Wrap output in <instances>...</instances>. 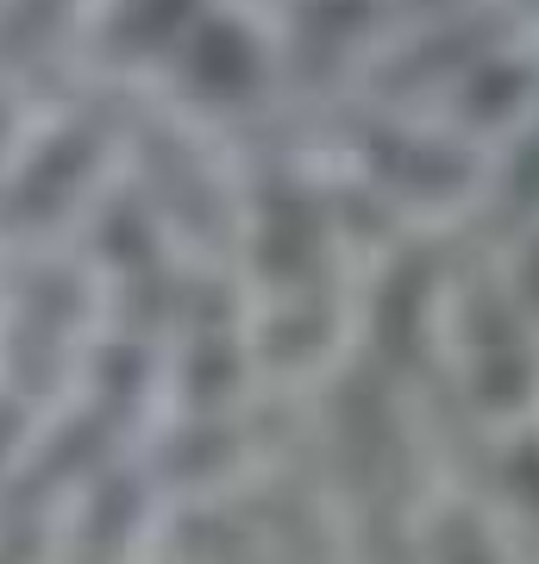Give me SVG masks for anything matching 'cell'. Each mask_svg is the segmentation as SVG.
<instances>
[{
  "label": "cell",
  "mask_w": 539,
  "mask_h": 564,
  "mask_svg": "<svg viewBox=\"0 0 539 564\" xmlns=\"http://www.w3.org/2000/svg\"><path fill=\"white\" fill-rule=\"evenodd\" d=\"M139 88L76 76L32 107L13 158L0 170V251H51L76 232L95 195L120 176V139Z\"/></svg>",
  "instance_id": "cell-1"
},
{
  "label": "cell",
  "mask_w": 539,
  "mask_h": 564,
  "mask_svg": "<svg viewBox=\"0 0 539 564\" xmlns=\"http://www.w3.org/2000/svg\"><path fill=\"white\" fill-rule=\"evenodd\" d=\"M120 176L144 195V207L163 220V232L201 263H226L233 207H239V170L214 132L182 120L158 95H139L126 113Z\"/></svg>",
  "instance_id": "cell-2"
},
{
  "label": "cell",
  "mask_w": 539,
  "mask_h": 564,
  "mask_svg": "<svg viewBox=\"0 0 539 564\" xmlns=\"http://www.w3.org/2000/svg\"><path fill=\"white\" fill-rule=\"evenodd\" d=\"M163 508L170 502L132 445L51 514V558L44 564H151Z\"/></svg>",
  "instance_id": "cell-3"
},
{
  "label": "cell",
  "mask_w": 539,
  "mask_h": 564,
  "mask_svg": "<svg viewBox=\"0 0 539 564\" xmlns=\"http://www.w3.org/2000/svg\"><path fill=\"white\" fill-rule=\"evenodd\" d=\"M207 7L214 0H95L82 32V76L151 95Z\"/></svg>",
  "instance_id": "cell-4"
},
{
  "label": "cell",
  "mask_w": 539,
  "mask_h": 564,
  "mask_svg": "<svg viewBox=\"0 0 539 564\" xmlns=\"http://www.w3.org/2000/svg\"><path fill=\"white\" fill-rule=\"evenodd\" d=\"M408 564H527V558H520V545L508 540V527L489 514L477 489L440 484L414 521Z\"/></svg>",
  "instance_id": "cell-5"
},
{
  "label": "cell",
  "mask_w": 539,
  "mask_h": 564,
  "mask_svg": "<svg viewBox=\"0 0 539 564\" xmlns=\"http://www.w3.org/2000/svg\"><path fill=\"white\" fill-rule=\"evenodd\" d=\"M483 251H489V263H496V282L508 289L515 314L539 333V220L520 226V232H508L502 245H483Z\"/></svg>",
  "instance_id": "cell-6"
}]
</instances>
